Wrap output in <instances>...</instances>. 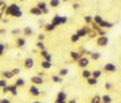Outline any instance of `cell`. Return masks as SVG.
Listing matches in <instances>:
<instances>
[{
  "label": "cell",
  "instance_id": "obj_6",
  "mask_svg": "<svg viewBox=\"0 0 121 103\" xmlns=\"http://www.w3.org/2000/svg\"><path fill=\"white\" fill-rule=\"evenodd\" d=\"M78 66L80 68H87L90 66V58L88 57H81L80 59H78Z\"/></svg>",
  "mask_w": 121,
  "mask_h": 103
},
{
  "label": "cell",
  "instance_id": "obj_24",
  "mask_svg": "<svg viewBox=\"0 0 121 103\" xmlns=\"http://www.w3.org/2000/svg\"><path fill=\"white\" fill-rule=\"evenodd\" d=\"M60 3H62V0H50L48 5L51 6V7H53V9H57L60 5Z\"/></svg>",
  "mask_w": 121,
  "mask_h": 103
},
{
  "label": "cell",
  "instance_id": "obj_16",
  "mask_svg": "<svg viewBox=\"0 0 121 103\" xmlns=\"http://www.w3.org/2000/svg\"><path fill=\"white\" fill-rule=\"evenodd\" d=\"M81 76H82L84 79H88V78L92 76V72L88 70L87 68H84V69H82V72H81Z\"/></svg>",
  "mask_w": 121,
  "mask_h": 103
},
{
  "label": "cell",
  "instance_id": "obj_25",
  "mask_svg": "<svg viewBox=\"0 0 121 103\" xmlns=\"http://www.w3.org/2000/svg\"><path fill=\"white\" fill-rule=\"evenodd\" d=\"M68 74H69V69H68V68H60V69L58 70V75H60L62 78L67 76Z\"/></svg>",
  "mask_w": 121,
  "mask_h": 103
},
{
  "label": "cell",
  "instance_id": "obj_1",
  "mask_svg": "<svg viewBox=\"0 0 121 103\" xmlns=\"http://www.w3.org/2000/svg\"><path fill=\"white\" fill-rule=\"evenodd\" d=\"M5 15L6 16H11V17H15V18H21L23 16V12L21 10V6L18 4L13 3V4H10L7 5V9L5 11Z\"/></svg>",
  "mask_w": 121,
  "mask_h": 103
},
{
  "label": "cell",
  "instance_id": "obj_44",
  "mask_svg": "<svg viewBox=\"0 0 121 103\" xmlns=\"http://www.w3.org/2000/svg\"><path fill=\"white\" fill-rule=\"evenodd\" d=\"M44 39H45V34H43V33H41V34H39V35H38V40L43 41Z\"/></svg>",
  "mask_w": 121,
  "mask_h": 103
},
{
  "label": "cell",
  "instance_id": "obj_30",
  "mask_svg": "<svg viewBox=\"0 0 121 103\" xmlns=\"http://www.w3.org/2000/svg\"><path fill=\"white\" fill-rule=\"evenodd\" d=\"M35 46H36V49H39V51H41V50H46L45 44L43 43V41H40V40H38V43L35 44Z\"/></svg>",
  "mask_w": 121,
  "mask_h": 103
},
{
  "label": "cell",
  "instance_id": "obj_51",
  "mask_svg": "<svg viewBox=\"0 0 121 103\" xmlns=\"http://www.w3.org/2000/svg\"><path fill=\"white\" fill-rule=\"evenodd\" d=\"M38 75H40V76H43V78H44L45 73H44V72H39V73H38Z\"/></svg>",
  "mask_w": 121,
  "mask_h": 103
},
{
  "label": "cell",
  "instance_id": "obj_41",
  "mask_svg": "<svg viewBox=\"0 0 121 103\" xmlns=\"http://www.w3.org/2000/svg\"><path fill=\"white\" fill-rule=\"evenodd\" d=\"M12 73L15 75H19V74H21V68H13L12 69Z\"/></svg>",
  "mask_w": 121,
  "mask_h": 103
},
{
  "label": "cell",
  "instance_id": "obj_23",
  "mask_svg": "<svg viewBox=\"0 0 121 103\" xmlns=\"http://www.w3.org/2000/svg\"><path fill=\"white\" fill-rule=\"evenodd\" d=\"M32 34H33V29H32V27H29V26L24 27V29H23V35H24V36H30Z\"/></svg>",
  "mask_w": 121,
  "mask_h": 103
},
{
  "label": "cell",
  "instance_id": "obj_43",
  "mask_svg": "<svg viewBox=\"0 0 121 103\" xmlns=\"http://www.w3.org/2000/svg\"><path fill=\"white\" fill-rule=\"evenodd\" d=\"M0 103H12L9 98H0Z\"/></svg>",
  "mask_w": 121,
  "mask_h": 103
},
{
  "label": "cell",
  "instance_id": "obj_9",
  "mask_svg": "<svg viewBox=\"0 0 121 103\" xmlns=\"http://www.w3.org/2000/svg\"><path fill=\"white\" fill-rule=\"evenodd\" d=\"M51 22H52L56 27H58V26H63V16H62V15H55Z\"/></svg>",
  "mask_w": 121,
  "mask_h": 103
},
{
  "label": "cell",
  "instance_id": "obj_38",
  "mask_svg": "<svg viewBox=\"0 0 121 103\" xmlns=\"http://www.w3.org/2000/svg\"><path fill=\"white\" fill-rule=\"evenodd\" d=\"M114 86H113V84H112V82H105V84H104V89L107 90V91H109V90H112Z\"/></svg>",
  "mask_w": 121,
  "mask_h": 103
},
{
  "label": "cell",
  "instance_id": "obj_21",
  "mask_svg": "<svg viewBox=\"0 0 121 103\" xmlns=\"http://www.w3.org/2000/svg\"><path fill=\"white\" fill-rule=\"evenodd\" d=\"M100 27L104 28V29H112V28L114 27V23L109 22V21H103L102 24H100Z\"/></svg>",
  "mask_w": 121,
  "mask_h": 103
},
{
  "label": "cell",
  "instance_id": "obj_53",
  "mask_svg": "<svg viewBox=\"0 0 121 103\" xmlns=\"http://www.w3.org/2000/svg\"><path fill=\"white\" fill-rule=\"evenodd\" d=\"M62 1H64V3H67V1H69V0H62Z\"/></svg>",
  "mask_w": 121,
  "mask_h": 103
},
{
  "label": "cell",
  "instance_id": "obj_40",
  "mask_svg": "<svg viewBox=\"0 0 121 103\" xmlns=\"http://www.w3.org/2000/svg\"><path fill=\"white\" fill-rule=\"evenodd\" d=\"M97 34H98V35H105V30H104V28L99 27L98 30H97Z\"/></svg>",
  "mask_w": 121,
  "mask_h": 103
},
{
  "label": "cell",
  "instance_id": "obj_54",
  "mask_svg": "<svg viewBox=\"0 0 121 103\" xmlns=\"http://www.w3.org/2000/svg\"><path fill=\"white\" fill-rule=\"evenodd\" d=\"M19 1H24V0H19Z\"/></svg>",
  "mask_w": 121,
  "mask_h": 103
},
{
  "label": "cell",
  "instance_id": "obj_13",
  "mask_svg": "<svg viewBox=\"0 0 121 103\" xmlns=\"http://www.w3.org/2000/svg\"><path fill=\"white\" fill-rule=\"evenodd\" d=\"M40 67H41L44 70H47L52 67V63H51V61H46V59H43V62L40 63Z\"/></svg>",
  "mask_w": 121,
  "mask_h": 103
},
{
  "label": "cell",
  "instance_id": "obj_17",
  "mask_svg": "<svg viewBox=\"0 0 121 103\" xmlns=\"http://www.w3.org/2000/svg\"><path fill=\"white\" fill-rule=\"evenodd\" d=\"M51 80L55 82V84H62L63 78L60 76V75H58V74H53V75L51 76Z\"/></svg>",
  "mask_w": 121,
  "mask_h": 103
},
{
  "label": "cell",
  "instance_id": "obj_14",
  "mask_svg": "<svg viewBox=\"0 0 121 103\" xmlns=\"http://www.w3.org/2000/svg\"><path fill=\"white\" fill-rule=\"evenodd\" d=\"M24 45H26V38L18 36L17 40H16V46L17 47H24Z\"/></svg>",
  "mask_w": 121,
  "mask_h": 103
},
{
  "label": "cell",
  "instance_id": "obj_20",
  "mask_svg": "<svg viewBox=\"0 0 121 103\" xmlns=\"http://www.w3.org/2000/svg\"><path fill=\"white\" fill-rule=\"evenodd\" d=\"M10 94H11L13 97H16V96L18 95V87H17L15 84L10 85Z\"/></svg>",
  "mask_w": 121,
  "mask_h": 103
},
{
  "label": "cell",
  "instance_id": "obj_28",
  "mask_svg": "<svg viewBox=\"0 0 121 103\" xmlns=\"http://www.w3.org/2000/svg\"><path fill=\"white\" fill-rule=\"evenodd\" d=\"M100 102H102V96H99V95L93 96L90 101V103H100Z\"/></svg>",
  "mask_w": 121,
  "mask_h": 103
},
{
  "label": "cell",
  "instance_id": "obj_26",
  "mask_svg": "<svg viewBox=\"0 0 121 103\" xmlns=\"http://www.w3.org/2000/svg\"><path fill=\"white\" fill-rule=\"evenodd\" d=\"M103 18H102V16L100 15H96V16H93V22H96L99 27H100V24H102V22H103Z\"/></svg>",
  "mask_w": 121,
  "mask_h": 103
},
{
  "label": "cell",
  "instance_id": "obj_19",
  "mask_svg": "<svg viewBox=\"0 0 121 103\" xmlns=\"http://www.w3.org/2000/svg\"><path fill=\"white\" fill-rule=\"evenodd\" d=\"M86 81H87V85H90V86H95L98 84V79L95 76H91V78L86 79Z\"/></svg>",
  "mask_w": 121,
  "mask_h": 103
},
{
  "label": "cell",
  "instance_id": "obj_11",
  "mask_svg": "<svg viewBox=\"0 0 121 103\" xmlns=\"http://www.w3.org/2000/svg\"><path fill=\"white\" fill-rule=\"evenodd\" d=\"M29 12L32 13V15H34V16H41V15H44L43 13V10H40L38 6H33L32 9L29 10Z\"/></svg>",
  "mask_w": 121,
  "mask_h": 103
},
{
  "label": "cell",
  "instance_id": "obj_18",
  "mask_svg": "<svg viewBox=\"0 0 121 103\" xmlns=\"http://www.w3.org/2000/svg\"><path fill=\"white\" fill-rule=\"evenodd\" d=\"M57 27L52 23V22H50V23H46L45 26H44V29L46 30V32H53V30L56 29Z\"/></svg>",
  "mask_w": 121,
  "mask_h": 103
},
{
  "label": "cell",
  "instance_id": "obj_39",
  "mask_svg": "<svg viewBox=\"0 0 121 103\" xmlns=\"http://www.w3.org/2000/svg\"><path fill=\"white\" fill-rule=\"evenodd\" d=\"M5 49H6V46H5L3 43H0V56H3V55H4Z\"/></svg>",
  "mask_w": 121,
  "mask_h": 103
},
{
  "label": "cell",
  "instance_id": "obj_8",
  "mask_svg": "<svg viewBox=\"0 0 121 103\" xmlns=\"http://www.w3.org/2000/svg\"><path fill=\"white\" fill-rule=\"evenodd\" d=\"M34 64H35V62H34V58L33 57H27L24 59V62H23V67L26 69H32L34 67Z\"/></svg>",
  "mask_w": 121,
  "mask_h": 103
},
{
  "label": "cell",
  "instance_id": "obj_50",
  "mask_svg": "<svg viewBox=\"0 0 121 103\" xmlns=\"http://www.w3.org/2000/svg\"><path fill=\"white\" fill-rule=\"evenodd\" d=\"M5 5H6V4H5V3L3 1V0H0V9H1L3 6H5Z\"/></svg>",
  "mask_w": 121,
  "mask_h": 103
},
{
  "label": "cell",
  "instance_id": "obj_55",
  "mask_svg": "<svg viewBox=\"0 0 121 103\" xmlns=\"http://www.w3.org/2000/svg\"><path fill=\"white\" fill-rule=\"evenodd\" d=\"M100 103H104V102H100Z\"/></svg>",
  "mask_w": 121,
  "mask_h": 103
},
{
  "label": "cell",
  "instance_id": "obj_2",
  "mask_svg": "<svg viewBox=\"0 0 121 103\" xmlns=\"http://www.w3.org/2000/svg\"><path fill=\"white\" fill-rule=\"evenodd\" d=\"M28 92L30 94V96H33V97H39L40 95H43V92H41V90L39 89V86H36V85H34V84L29 86Z\"/></svg>",
  "mask_w": 121,
  "mask_h": 103
},
{
  "label": "cell",
  "instance_id": "obj_49",
  "mask_svg": "<svg viewBox=\"0 0 121 103\" xmlns=\"http://www.w3.org/2000/svg\"><path fill=\"white\" fill-rule=\"evenodd\" d=\"M67 103H78V101L76 99H69Z\"/></svg>",
  "mask_w": 121,
  "mask_h": 103
},
{
  "label": "cell",
  "instance_id": "obj_52",
  "mask_svg": "<svg viewBox=\"0 0 121 103\" xmlns=\"http://www.w3.org/2000/svg\"><path fill=\"white\" fill-rule=\"evenodd\" d=\"M33 103H41V102H40V101H34Z\"/></svg>",
  "mask_w": 121,
  "mask_h": 103
},
{
  "label": "cell",
  "instance_id": "obj_35",
  "mask_svg": "<svg viewBox=\"0 0 121 103\" xmlns=\"http://www.w3.org/2000/svg\"><path fill=\"white\" fill-rule=\"evenodd\" d=\"M84 21H85L87 24H91V23L93 22V17H92V16H85V17H84Z\"/></svg>",
  "mask_w": 121,
  "mask_h": 103
},
{
  "label": "cell",
  "instance_id": "obj_42",
  "mask_svg": "<svg viewBox=\"0 0 121 103\" xmlns=\"http://www.w3.org/2000/svg\"><path fill=\"white\" fill-rule=\"evenodd\" d=\"M1 90H3V94H7V92H10V85H7V86L3 87Z\"/></svg>",
  "mask_w": 121,
  "mask_h": 103
},
{
  "label": "cell",
  "instance_id": "obj_37",
  "mask_svg": "<svg viewBox=\"0 0 121 103\" xmlns=\"http://www.w3.org/2000/svg\"><path fill=\"white\" fill-rule=\"evenodd\" d=\"M7 81L9 80H6V79H0V89H3V87H5V86H7L9 84H7Z\"/></svg>",
  "mask_w": 121,
  "mask_h": 103
},
{
  "label": "cell",
  "instance_id": "obj_22",
  "mask_svg": "<svg viewBox=\"0 0 121 103\" xmlns=\"http://www.w3.org/2000/svg\"><path fill=\"white\" fill-rule=\"evenodd\" d=\"M15 85H16L17 87H23V86L26 85V80L22 79V78H17L16 81H15Z\"/></svg>",
  "mask_w": 121,
  "mask_h": 103
},
{
  "label": "cell",
  "instance_id": "obj_34",
  "mask_svg": "<svg viewBox=\"0 0 121 103\" xmlns=\"http://www.w3.org/2000/svg\"><path fill=\"white\" fill-rule=\"evenodd\" d=\"M36 6H38L40 10H43V11H44V10L47 7V4H46L45 1H39V3L36 4Z\"/></svg>",
  "mask_w": 121,
  "mask_h": 103
},
{
  "label": "cell",
  "instance_id": "obj_27",
  "mask_svg": "<svg viewBox=\"0 0 121 103\" xmlns=\"http://www.w3.org/2000/svg\"><path fill=\"white\" fill-rule=\"evenodd\" d=\"M103 75V70H100V69H96V70H92V76L99 79L100 76Z\"/></svg>",
  "mask_w": 121,
  "mask_h": 103
},
{
  "label": "cell",
  "instance_id": "obj_7",
  "mask_svg": "<svg viewBox=\"0 0 121 103\" xmlns=\"http://www.w3.org/2000/svg\"><path fill=\"white\" fill-rule=\"evenodd\" d=\"M91 32V29L88 27H82V28H79L76 30V34L80 36V38H84V36H87Z\"/></svg>",
  "mask_w": 121,
  "mask_h": 103
},
{
  "label": "cell",
  "instance_id": "obj_4",
  "mask_svg": "<svg viewBox=\"0 0 121 103\" xmlns=\"http://www.w3.org/2000/svg\"><path fill=\"white\" fill-rule=\"evenodd\" d=\"M103 70L107 72V73H115V72L117 70V67H116V64L109 62V63H105L103 66Z\"/></svg>",
  "mask_w": 121,
  "mask_h": 103
},
{
  "label": "cell",
  "instance_id": "obj_10",
  "mask_svg": "<svg viewBox=\"0 0 121 103\" xmlns=\"http://www.w3.org/2000/svg\"><path fill=\"white\" fill-rule=\"evenodd\" d=\"M39 54H40V56H41L44 59H46V61H52V55L50 54L47 50H41V51H39Z\"/></svg>",
  "mask_w": 121,
  "mask_h": 103
},
{
  "label": "cell",
  "instance_id": "obj_32",
  "mask_svg": "<svg viewBox=\"0 0 121 103\" xmlns=\"http://www.w3.org/2000/svg\"><path fill=\"white\" fill-rule=\"evenodd\" d=\"M112 97H110L108 94H105V95H103L102 96V102H104V103H112Z\"/></svg>",
  "mask_w": 121,
  "mask_h": 103
},
{
  "label": "cell",
  "instance_id": "obj_29",
  "mask_svg": "<svg viewBox=\"0 0 121 103\" xmlns=\"http://www.w3.org/2000/svg\"><path fill=\"white\" fill-rule=\"evenodd\" d=\"M67 97H68V95L65 94L64 91H58V94H57V97H56V98H59V99H64V101H67Z\"/></svg>",
  "mask_w": 121,
  "mask_h": 103
},
{
  "label": "cell",
  "instance_id": "obj_33",
  "mask_svg": "<svg viewBox=\"0 0 121 103\" xmlns=\"http://www.w3.org/2000/svg\"><path fill=\"white\" fill-rule=\"evenodd\" d=\"M80 39H81V38H80L76 33H74V34L70 35V41H72V43H78V41H79Z\"/></svg>",
  "mask_w": 121,
  "mask_h": 103
},
{
  "label": "cell",
  "instance_id": "obj_45",
  "mask_svg": "<svg viewBox=\"0 0 121 103\" xmlns=\"http://www.w3.org/2000/svg\"><path fill=\"white\" fill-rule=\"evenodd\" d=\"M55 103H67V101H64V99H59V98H56V99H55Z\"/></svg>",
  "mask_w": 121,
  "mask_h": 103
},
{
  "label": "cell",
  "instance_id": "obj_47",
  "mask_svg": "<svg viewBox=\"0 0 121 103\" xmlns=\"http://www.w3.org/2000/svg\"><path fill=\"white\" fill-rule=\"evenodd\" d=\"M6 33V29L5 28H0V34H5Z\"/></svg>",
  "mask_w": 121,
  "mask_h": 103
},
{
  "label": "cell",
  "instance_id": "obj_15",
  "mask_svg": "<svg viewBox=\"0 0 121 103\" xmlns=\"http://www.w3.org/2000/svg\"><path fill=\"white\" fill-rule=\"evenodd\" d=\"M82 56H81V54L79 52V51H72L70 52V58H72L73 61H76L78 62V59H80Z\"/></svg>",
  "mask_w": 121,
  "mask_h": 103
},
{
  "label": "cell",
  "instance_id": "obj_46",
  "mask_svg": "<svg viewBox=\"0 0 121 103\" xmlns=\"http://www.w3.org/2000/svg\"><path fill=\"white\" fill-rule=\"evenodd\" d=\"M79 7H80V5H79L78 3H74V4H73V9H74V10H78Z\"/></svg>",
  "mask_w": 121,
  "mask_h": 103
},
{
  "label": "cell",
  "instance_id": "obj_3",
  "mask_svg": "<svg viewBox=\"0 0 121 103\" xmlns=\"http://www.w3.org/2000/svg\"><path fill=\"white\" fill-rule=\"evenodd\" d=\"M96 43L99 47H105L108 44H109V38L107 35H99L97 39H96Z\"/></svg>",
  "mask_w": 121,
  "mask_h": 103
},
{
  "label": "cell",
  "instance_id": "obj_36",
  "mask_svg": "<svg viewBox=\"0 0 121 103\" xmlns=\"http://www.w3.org/2000/svg\"><path fill=\"white\" fill-rule=\"evenodd\" d=\"M22 32H23V30H21L19 28H15V29L11 30V34H12V35H19Z\"/></svg>",
  "mask_w": 121,
  "mask_h": 103
},
{
  "label": "cell",
  "instance_id": "obj_12",
  "mask_svg": "<svg viewBox=\"0 0 121 103\" xmlns=\"http://www.w3.org/2000/svg\"><path fill=\"white\" fill-rule=\"evenodd\" d=\"M1 75H3V78L6 79V80H11V79L15 76V74L12 73V69H11V70H5V72H3Z\"/></svg>",
  "mask_w": 121,
  "mask_h": 103
},
{
  "label": "cell",
  "instance_id": "obj_48",
  "mask_svg": "<svg viewBox=\"0 0 121 103\" xmlns=\"http://www.w3.org/2000/svg\"><path fill=\"white\" fill-rule=\"evenodd\" d=\"M48 12H50V10H48V7H46V9L44 10V11H43V13H44V15H47Z\"/></svg>",
  "mask_w": 121,
  "mask_h": 103
},
{
  "label": "cell",
  "instance_id": "obj_31",
  "mask_svg": "<svg viewBox=\"0 0 121 103\" xmlns=\"http://www.w3.org/2000/svg\"><path fill=\"white\" fill-rule=\"evenodd\" d=\"M90 58L93 59V61H97V59L100 58V54L99 52H91L90 54Z\"/></svg>",
  "mask_w": 121,
  "mask_h": 103
},
{
  "label": "cell",
  "instance_id": "obj_5",
  "mask_svg": "<svg viewBox=\"0 0 121 103\" xmlns=\"http://www.w3.org/2000/svg\"><path fill=\"white\" fill-rule=\"evenodd\" d=\"M30 82H32V84H34V85H36V86H41V85L44 84V78L36 74V75H34V76L30 78Z\"/></svg>",
  "mask_w": 121,
  "mask_h": 103
}]
</instances>
